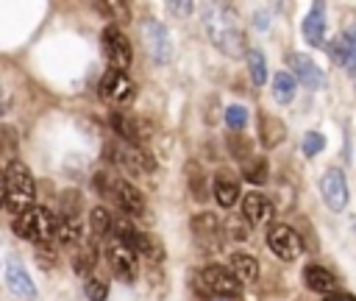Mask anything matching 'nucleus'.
Segmentation results:
<instances>
[{
  "label": "nucleus",
  "instance_id": "8",
  "mask_svg": "<svg viewBox=\"0 0 356 301\" xmlns=\"http://www.w3.org/2000/svg\"><path fill=\"white\" fill-rule=\"evenodd\" d=\"M103 53H106L111 70L125 72V67H128L131 59H134V50H131L128 36L122 33V28H117V25H106V31H103Z\"/></svg>",
  "mask_w": 356,
  "mask_h": 301
},
{
  "label": "nucleus",
  "instance_id": "26",
  "mask_svg": "<svg viewBox=\"0 0 356 301\" xmlns=\"http://www.w3.org/2000/svg\"><path fill=\"white\" fill-rule=\"evenodd\" d=\"M81 217H64V215H56V240L64 242V245H78L81 242Z\"/></svg>",
  "mask_w": 356,
  "mask_h": 301
},
{
  "label": "nucleus",
  "instance_id": "4",
  "mask_svg": "<svg viewBox=\"0 0 356 301\" xmlns=\"http://www.w3.org/2000/svg\"><path fill=\"white\" fill-rule=\"evenodd\" d=\"M14 234L33 245H50L56 240V217L44 206H31L14 217Z\"/></svg>",
  "mask_w": 356,
  "mask_h": 301
},
{
  "label": "nucleus",
  "instance_id": "37",
  "mask_svg": "<svg viewBox=\"0 0 356 301\" xmlns=\"http://www.w3.org/2000/svg\"><path fill=\"white\" fill-rule=\"evenodd\" d=\"M248 220H239V217H228L225 223H222V237H228V240H245L248 237Z\"/></svg>",
  "mask_w": 356,
  "mask_h": 301
},
{
  "label": "nucleus",
  "instance_id": "39",
  "mask_svg": "<svg viewBox=\"0 0 356 301\" xmlns=\"http://www.w3.org/2000/svg\"><path fill=\"white\" fill-rule=\"evenodd\" d=\"M167 11H172V14H189L192 11V3H167Z\"/></svg>",
  "mask_w": 356,
  "mask_h": 301
},
{
  "label": "nucleus",
  "instance_id": "27",
  "mask_svg": "<svg viewBox=\"0 0 356 301\" xmlns=\"http://www.w3.org/2000/svg\"><path fill=\"white\" fill-rule=\"evenodd\" d=\"M267 176H270V167H267V159L264 156H248L245 162H242V178L245 181H250V184H264L267 181Z\"/></svg>",
  "mask_w": 356,
  "mask_h": 301
},
{
  "label": "nucleus",
  "instance_id": "28",
  "mask_svg": "<svg viewBox=\"0 0 356 301\" xmlns=\"http://www.w3.org/2000/svg\"><path fill=\"white\" fill-rule=\"evenodd\" d=\"M186 181H189V190H192L195 201H206L209 198V178H206V173L200 170L197 162L186 164Z\"/></svg>",
  "mask_w": 356,
  "mask_h": 301
},
{
  "label": "nucleus",
  "instance_id": "32",
  "mask_svg": "<svg viewBox=\"0 0 356 301\" xmlns=\"http://www.w3.org/2000/svg\"><path fill=\"white\" fill-rule=\"evenodd\" d=\"M81 206H83V201H81V192L78 190H64L61 192V198H58V215H64V217H81Z\"/></svg>",
  "mask_w": 356,
  "mask_h": 301
},
{
  "label": "nucleus",
  "instance_id": "30",
  "mask_svg": "<svg viewBox=\"0 0 356 301\" xmlns=\"http://www.w3.org/2000/svg\"><path fill=\"white\" fill-rule=\"evenodd\" d=\"M111 223H114V217H111V212L106 206H92L89 209V229H92L95 237H108L111 234Z\"/></svg>",
  "mask_w": 356,
  "mask_h": 301
},
{
  "label": "nucleus",
  "instance_id": "1",
  "mask_svg": "<svg viewBox=\"0 0 356 301\" xmlns=\"http://www.w3.org/2000/svg\"><path fill=\"white\" fill-rule=\"evenodd\" d=\"M203 31H206L209 42L220 53H225L231 59L248 53L245 28H242V22H239V17H236V11L231 6H225V3L206 6V11H203Z\"/></svg>",
  "mask_w": 356,
  "mask_h": 301
},
{
  "label": "nucleus",
  "instance_id": "25",
  "mask_svg": "<svg viewBox=\"0 0 356 301\" xmlns=\"http://www.w3.org/2000/svg\"><path fill=\"white\" fill-rule=\"evenodd\" d=\"M97 268V245L95 242H78V251L72 254V270L78 276H92Z\"/></svg>",
  "mask_w": 356,
  "mask_h": 301
},
{
  "label": "nucleus",
  "instance_id": "6",
  "mask_svg": "<svg viewBox=\"0 0 356 301\" xmlns=\"http://www.w3.org/2000/svg\"><path fill=\"white\" fill-rule=\"evenodd\" d=\"M200 287L217 298H239L242 284L225 265H206L200 270Z\"/></svg>",
  "mask_w": 356,
  "mask_h": 301
},
{
  "label": "nucleus",
  "instance_id": "11",
  "mask_svg": "<svg viewBox=\"0 0 356 301\" xmlns=\"http://www.w3.org/2000/svg\"><path fill=\"white\" fill-rule=\"evenodd\" d=\"M320 190H323V201H325V206H328L331 212H342V209L348 206V198H350V192H348V178H345V173H342L339 167L325 170L323 181H320Z\"/></svg>",
  "mask_w": 356,
  "mask_h": 301
},
{
  "label": "nucleus",
  "instance_id": "10",
  "mask_svg": "<svg viewBox=\"0 0 356 301\" xmlns=\"http://www.w3.org/2000/svg\"><path fill=\"white\" fill-rule=\"evenodd\" d=\"M106 265H108V270H111V276H114L117 281L131 284V281L139 276L136 254H134L128 245H122V242H114V245L106 248Z\"/></svg>",
  "mask_w": 356,
  "mask_h": 301
},
{
  "label": "nucleus",
  "instance_id": "14",
  "mask_svg": "<svg viewBox=\"0 0 356 301\" xmlns=\"http://www.w3.org/2000/svg\"><path fill=\"white\" fill-rule=\"evenodd\" d=\"M286 64L292 67V72L300 78V84L303 86H309V89H320L323 86V70L306 56V53H289L286 56Z\"/></svg>",
  "mask_w": 356,
  "mask_h": 301
},
{
  "label": "nucleus",
  "instance_id": "18",
  "mask_svg": "<svg viewBox=\"0 0 356 301\" xmlns=\"http://www.w3.org/2000/svg\"><path fill=\"white\" fill-rule=\"evenodd\" d=\"M303 36L312 47H323L325 42V6L323 3H314L303 20Z\"/></svg>",
  "mask_w": 356,
  "mask_h": 301
},
{
  "label": "nucleus",
  "instance_id": "24",
  "mask_svg": "<svg viewBox=\"0 0 356 301\" xmlns=\"http://www.w3.org/2000/svg\"><path fill=\"white\" fill-rule=\"evenodd\" d=\"M228 270L239 279V284H253L259 279V262H256V256L242 254V251L231 254V268Z\"/></svg>",
  "mask_w": 356,
  "mask_h": 301
},
{
  "label": "nucleus",
  "instance_id": "19",
  "mask_svg": "<svg viewBox=\"0 0 356 301\" xmlns=\"http://www.w3.org/2000/svg\"><path fill=\"white\" fill-rule=\"evenodd\" d=\"M303 279H306V287L312 293H320V295L337 293V276L323 265H306L303 268Z\"/></svg>",
  "mask_w": 356,
  "mask_h": 301
},
{
  "label": "nucleus",
  "instance_id": "20",
  "mask_svg": "<svg viewBox=\"0 0 356 301\" xmlns=\"http://www.w3.org/2000/svg\"><path fill=\"white\" fill-rule=\"evenodd\" d=\"M331 53H334V59H337L345 70H356V25L345 28V31L337 36V42L331 45Z\"/></svg>",
  "mask_w": 356,
  "mask_h": 301
},
{
  "label": "nucleus",
  "instance_id": "3",
  "mask_svg": "<svg viewBox=\"0 0 356 301\" xmlns=\"http://www.w3.org/2000/svg\"><path fill=\"white\" fill-rule=\"evenodd\" d=\"M3 181H6V206H8L14 215H22L25 209L33 206L36 184H33L31 170H28L22 162L14 159L11 164H6V170H3Z\"/></svg>",
  "mask_w": 356,
  "mask_h": 301
},
{
  "label": "nucleus",
  "instance_id": "13",
  "mask_svg": "<svg viewBox=\"0 0 356 301\" xmlns=\"http://www.w3.org/2000/svg\"><path fill=\"white\" fill-rule=\"evenodd\" d=\"M192 234L203 251H214V248H220V240H222V223L217 215L200 212L192 217Z\"/></svg>",
  "mask_w": 356,
  "mask_h": 301
},
{
  "label": "nucleus",
  "instance_id": "21",
  "mask_svg": "<svg viewBox=\"0 0 356 301\" xmlns=\"http://www.w3.org/2000/svg\"><path fill=\"white\" fill-rule=\"evenodd\" d=\"M128 248H131L134 254L145 256V259H153V262H161V259H164V245H161V240H159L156 234H150V231H134Z\"/></svg>",
  "mask_w": 356,
  "mask_h": 301
},
{
  "label": "nucleus",
  "instance_id": "16",
  "mask_svg": "<svg viewBox=\"0 0 356 301\" xmlns=\"http://www.w3.org/2000/svg\"><path fill=\"white\" fill-rule=\"evenodd\" d=\"M242 217L250 223V226H259V223H267L273 217V203L264 192H248L242 195Z\"/></svg>",
  "mask_w": 356,
  "mask_h": 301
},
{
  "label": "nucleus",
  "instance_id": "12",
  "mask_svg": "<svg viewBox=\"0 0 356 301\" xmlns=\"http://www.w3.org/2000/svg\"><path fill=\"white\" fill-rule=\"evenodd\" d=\"M100 95H103L106 100L117 103V106H125V103H131V100L136 98V86H134V81H131L125 72L108 70V72L100 78Z\"/></svg>",
  "mask_w": 356,
  "mask_h": 301
},
{
  "label": "nucleus",
  "instance_id": "35",
  "mask_svg": "<svg viewBox=\"0 0 356 301\" xmlns=\"http://www.w3.org/2000/svg\"><path fill=\"white\" fill-rule=\"evenodd\" d=\"M228 150H231V156H236L239 162H245L248 156H253V145H250V139H242L239 131H234V134L228 137Z\"/></svg>",
  "mask_w": 356,
  "mask_h": 301
},
{
  "label": "nucleus",
  "instance_id": "31",
  "mask_svg": "<svg viewBox=\"0 0 356 301\" xmlns=\"http://www.w3.org/2000/svg\"><path fill=\"white\" fill-rule=\"evenodd\" d=\"M245 59H248V72H250L253 84H256V86H261V84L267 81V64H264V53H261V50H248V53H245Z\"/></svg>",
  "mask_w": 356,
  "mask_h": 301
},
{
  "label": "nucleus",
  "instance_id": "5",
  "mask_svg": "<svg viewBox=\"0 0 356 301\" xmlns=\"http://www.w3.org/2000/svg\"><path fill=\"white\" fill-rule=\"evenodd\" d=\"M106 159L111 164H117L120 170L131 173V176H142V173H153L156 162L153 156L142 148V145H128V142H108L106 145Z\"/></svg>",
  "mask_w": 356,
  "mask_h": 301
},
{
  "label": "nucleus",
  "instance_id": "41",
  "mask_svg": "<svg viewBox=\"0 0 356 301\" xmlns=\"http://www.w3.org/2000/svg\"><path fill=\"white\" fill-rule=\"evenodd\" d=\"M0 206H6V181H3V170H0Z\"/></svg>",
  "mask_w": 356,
  "mask_h": 301
},
{
  "label": "nucleus",
  "instance_id": "38",
  "mask_svg": "<svg viewBox=\"0 0 356 301\" xmlns=\"http://www.w3.org/2000/svg\"><path fill=\"white\" fill-rule=\"evenodd\" d=\"M325 148V139H323V134H317V131H309L306 137H303V153L312 159V156H317L320 150Z\"/></svg>",
  "mask_w": 356,
  "mask_h": 301
},
{
  "label": "nucleus",
  "instance_id": "29",
  "mask_svg": "<svg viewBox=\"0 0 356 301\" xmlns=\"http://www.w3.org/2000/svg\"><path fill=\"white\" fill-rule=\"evenodd\" d=\"M295 89H298L295 75H289V72H275L273 75V98L278 103H289L295 98Z\"/></svg>",
  "mask_w": 356,
  "mask_h": 301
},
{
  "label": "nucleus",
  "instance_id": "33",
  "mask_svg": "<svg viewBox=\"0 0 356 301\" xmlns=\"http://www.w3.org/2000/svg\"><path fill=\"white\" fill-rule=\"evenodd\" d=\"M17 131H14V125H0V159L6 162V164H11L14 162V153H17Z\"/></svg>",
  "mask_w": 356,
  "mask_h": 301
},
{
  "label": "nucleus",
  "instance_id": "17",
  "mask_svg": "<svg viewBox=\"0 0 356 301\" xmlns=\"http://www.w3.org/2000/svg\"><path fill=\"white\" fill-rule=\"evenodd\" d=\"M108 123H111L114 134H117L122 142H128V145H142V139L147 137V134L142 131L139 120H136L134 114H128V111H111Z\"/></svg>",
  "mask_w": 356,
  "mask_h": 301
},
{
  "label": "nucleus",
  "instance_id": "42",
  "mask_svg": "<svg viewBox=\"0 0 356 301\" xmlns=\"http://www.w3.org/2000/svg\"><path fill=\"white\" fill-rule=\"evenodd\" d=\"M214 301H242V298H214Z\"/></svg>",
  "mask_w": 356,
  "mask_h": 301
},
{
  "label": "nucleus",
  "instance_id": "7",
  "mask_svg": "<svg viewBox=\"0 0 356 301\" xmlns=\"http://www.w3.org/2000/svg\"><path fill=\"white\" fill-rule=\"evenodd\" d=\"M267 248H270L278 259L295 262V259L300 256V251H303V240H300V234H298L295 229H289L286 223H275V226H270V231H267Z\"/></svg>",
  "mask_w": 356,
  "mask_h": 301
},
{
  "label": "nucleus",
  "instance_id": "22",
  "mask_svg": "<svg viewBox=\"0 0 356 301\" xmlns=\"http://www.w3.org/2000/svg\"><path fill=\"white\" fill-rule=\"evenodd\" d=\"M214 198H217V203L220 206H234L236 201H239V178L234 176V173H228V170H220L217 176H214Z\"/></svg>",
  "mask_w": 356,
  "mask_h": 301
},
{
  "label": "nucleus",
  "instance_id": "36",
  "mask_svg": "<svg viewBox=\"0 0 356 301\" xmlns=\"http://www.w3.org/2000/svg\"><path fill=\"white\" fill-rule=\"evenodd\" d=\"M225 123H228L231 131H242V128L248 125V109L239 106V103L228 106V109H225Z\"/></svg>",
  "mask_w": 356,
  "mask_h": 301
},
{
  "label": "nucleus",
  "instance_id": "40",
  "mask_svg": "<svg viewBox=\"0 0 356 301\" xmlns=\"http://www.w3.org/2000/svg\"><path fill=\"white\" fill-rule=\"evenodd\" d=\"M323 301H356V295H350V293H331V295H323Z\"/></svg>",
  "mask_w": 356,
  "mask_h": 301
},
{
  "label": "nucleus",
  "instance_id": "23",
  "mask_svg": "<svg viewBox=\"0 0 356 301\" xmlns=\"http://www.w3.org/2000/svg\"><path fill=\"white\" fill-rule=\"evenodd\" d=\"M259 139L264 148H278L286 139V125L284 120L273 117V114H261L259 117Z\"/></svg>",
  "mask_w": 356,
  "mask_h": 301
},
{
  "label": "nucleus",
  "instance_id": "9",
  "mask_svg": "<svg viewBox=\"0 0 356 301\" xmlns=\"http://www.w3.org/2000/svg\"><path fill=\"white\" fill-rule=\"evenodd\" d=\"M142 36H145V50L156 64H167L172 59V39L170 31L159 22V20H147L142 25Z\"/></svg>",
  "mask_w": 356,
  "mask_h": 301
},
{
  "label": "nucleus",
  "instance_id": "15",
  "mask_svg": "<svg viewBox=\"0 0 356 301\" xmlns=\"http://www.w3.org/2000/svg\"><path fill=\"white\" fill-rule=\"evenodd\" d=\"M6 284H8V290H11L17 298H22V301H33V298H36L33 279L28 276V270H25L17 259H11V262L6 265Z\"/></svg>",
  "mask_w": 356,
  "mask_h": 301
},
{
  "label": "nucleus",
  "instance_id": "34",
  "mask_svg": "<svg viewBox=\"0 0 356 301\" xmlns=\"http://www.w3.org/2000/svg\"><path fill=\"white\" fill-rule=\"evenodd\" d=\"M83 295H86L89 301H106V298H108V281H106L103 276H97V273L86 276V281H83Z\"/></svg>",
  "mask_w": 356,
  "mask_h": 301
},
{
  "label": "nucleus",
  "instance_id": "2",
  "mask_svg": "<svg viewBox=\"0 0 356 301\" xmlns=\"http://www.w3.org/2000/svg\"><path fill=\"white\" fill-rule=\"evenodd\" d=\"M92 187H95V192H100V198H108L111 203H117V209L122 215H131V217L145 215V195L128 178L97 170L92 176Z\"/></svg>",
  "mask_w": 356,
  "mask_h": 301
}]
</instances>
